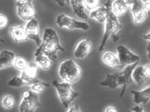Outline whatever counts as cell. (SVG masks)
Wrapping results in <instances>:
<instances>
[{
    "mask_svg": "<svg viewBox=\"0 0 150 112\" xmlns=\"http://www.w3.org/2000/svg\"><path fill=\"white\" fill-rule=\"evenodd\" d=\"M64 50L60 44L57 31L52 28L48 27L45 29L42 44L35 52V56L44 55L54 62L57 58V52Z\"/></svg>",
    "mask_w": 150,
    "mask_h": 112,
    "instance_id": "1",
    "label": "cell"
},
{
    "mask_svg": "<svg viewBox=\"0 0 150 112\" xmlns=\"http://www.w3.org/2000/svg\"><path fill=\"white\" fill-rule=\"evenodd\" d=\"M138 64L139 63H137L128 66L119 72L107 74L105 78L100 82V85L111 89L122 87L120 96L122 97L127 87L133 82L132 74L133 70Z\"/></svg>",
    "mask_w": 150,
    "mask_h": 112,
    "instance_id": "2",
    "label": "cell"
},
{
    "mask_svg": "<svg viewBox=\"0 0 150 112\" xmlns=\"http://www.w3.org/2000/svg\"><path fill=\"white\" fill-rule=\"evenodd\" d=\"M58 73L62 80L72 85L78 82L80 78L82 69L74 60L68 59L59 65Z\"/></svg>",
    "mask_w": 150,
    "mask_h": 112,
    "instance_id": "3",
    "label": "cell"
},
{
    "mask_svg": "<svg viewBox=\"0 0 150 112\" xmlns=\"http://www.w3.org/2000/svg\"><path fill=\"white\" fill-rule=\"evenodd\" d=\"M52 85L57 93L61 104L65 108H68L71 103L79 96V93L75 92L71 84L67 82H59L53 80Z\"/></svg>",
    "mask_w": 150,
    "mask_h": 112,
    "instance_id": "4",
    "label": "cell"
},
{
    "mask_svg": "<svg viewBox=\"0 0 150 112\" xmlns=\"http://www.w3.org/2000/svg\"><path fill=\"white\" fill-rule=\"evenodd\" d=\"M122 28V24L119 22L118 18L112 13L111 11H110L104 23L103 36L98 48V50L100 52L104 50L109 39L117 35Z\"/></svg>",
    "mask_w": 150,
    "mask_h": 112,
    "instance_id": "5",
    "label": "cell"
},
{
    "mask_svg": "<svg viewBox=\"0 0 150 112\" xmlns=\"http://www.w3.org/2000/svg\"><path fill=\"white\" fill-rule=\"evenodd\" d=\"M41 105L38 94L31 90L24 91L19 105L20 112H35Z\"/></svg>",
    "mask_w": 150,
    "mask_h": 112,
    "instance_id": "6",
    "label": "cell"
},
{
    "mask_svg": "<svg viewBox=\"0 0 150 112\" xmlns=\"http://www.w3.org/2000/svg\"><path fill=\"white\" fill-rule=\"evenodd\" d=\"M56 23L61 28H66L70 30H81L88 31L90 26L87 22L78 20L64 13L60 14L57 16Z\"/></svg>",
    "mask_w": 150,
    "mask_h": 112,
    "instance_id": "7",
    "label": "cell"
},
{
    "mask_svg": "<svg viewBox=\"0 0 150 112\" xmlns=\"http://www.w3.org/2000/svg\"><path fill=\"white\" fill-rule=\"evenodd\" d=\"M17 14L20 19L30 21L35 18V9L31 0H18L16 1Z\"/></svg>",
    "mask_w": 150,
    "mask_h": 112,
    "instance_id": "8",
    "label": "cell"
},
{
    "mask_svg": "<svg viewBox=\"0 0 150 112\" xmlns=\"http://www.w3.org/2000/svg\"><path fill=\"white\" fill-rule=\"evenodd\" d=\"M117 56L120 61L121 68L139 63L140 57L130 50L126 46L119 45L116 48Z\"/></svg>",
    "mask_w": 150,
    "mask_h": 112,
    "instance_id": "9",
    "label": "cell"
},
{
    "mask_svg": "<svg viewBox=\"0 0 150 112\" xmlns=\"http://www.w3.org/2000/svg\"><path fill=\"white\" fill-rule=\"evenodd\" d=\"M126 2L130 7L134 23L140 24L144 22L148 16V13L145 10L143 1H126Z\"/></svg>",
    "mask_w": 150,
    "mask_h": 112,
    "instance_id": "10",
    "label": "cell"
},
{
    "mask_svg": "<svg viewBox=\"0 0 150 112\" xmlns=\"http://www.w3.org/2000/svg\"><path fill=\"white\" fill-rule=\"evenodd\" d=\"M25 29L28 39L34 41L39 47L42 44V39L40 36L39 24L36 18L27 22Z\"/></svg>",
    "mask_w": 150,
    "mask_h": 112,
    "instance_id": "11",
    "label": "cell"
},
{
    "mask_svg": "<svg viewBox=\"0 0 150 112\" xmlns=\"http://www.w3.org/2000/svg\"><path fill=\"white\" fill-rule=\"evenodd\" d=\"M38 65L35 62L29 63L28 68L21 72L20 76L24 80L26 86H31L39 80L37 78Z\"/></svg>",
    "mask_w": 150,
    "mask_h": 112,
    "instance_id": "12",
    "label": "cell"
},
{
    "mask_svg": "<svg viewBox=\"0 0 150 112\" xmlns=\"http://www.w3.org/2000/svg\"><path fill=\"white\" fill-rule=\"evenodd\" d=\"M111 3L108 1L102 6H100L95 10L90 12L89 17L98 23H105L109 13L111 11Z\"/></svg>",
    "mask_w": 150,
    "mask_h": 112,
    "instance_id": "13",
    "label": "cell"
},
{
    "mask_svg": "<svg viewBox=\"0 0 150 112\" xmlns=\"http://www.w3.org/2000/svg\"><path fill=\"white\" fill-rule=\"evenodd\" d=\"M93 44L89 38L81 40L77 44L74 51V57L78 59L86 57L92 51Z\"/></svg>",
    "mask_w": 150,
    "mask_h": 112,
    "instance_id": "14",
    "label": "cell"
},
{
    "mask_svg": "<svg viewBox=\"0 0 150 112\" xmlns=\"http://www.w3.org/2000/svg\"><path fill=\"white\" fill-rule=\"evenodd\" d=\"M9 34L15 42H23L28 41V38L25 31V26L15 25L9 28Z\"/></svg>",
    "mask_w": 150,
    "mask_h": 112,
    "instance_id": "15",
    "label": "cell"
},
{
    "mask_svg": "<svg viewBox=\"0 0 150 112\" xmlns=\"http://www.w3.org/2000/svg\"><path fill=\"white\" fill-rule=\"evenodd\" d=\"M133 101L136 105L146 104L150 100V86L140 91L131 90Z\"/></svg>",
    "mask_w": 150,
    "mask_h": 112,
    "instance_id": "16",
    "label": "cell"
},
{
    "mask_svg": "<svg viewBox=\"0 0 150 112\" xmlns=\"http://www.w3.org/2000/svg\"><path fill=\"white\" fill-rule=\"evenodd\" d=\"M16 57L15 53L12 51L7 49L1 51L0 53V70L13 66Z\"/></svg>",
    "mask_w": 150,
    "mask_h": 112,
    "instance_id": "17",
    "label": "cell"
},
{
    "mask_svg": "<svg viewBox=\"0 0 150 112\" xmlns=\"http://www.w3.org/2000/svg\"><path fill=\"white\" fill-rule=\"evenodd\" d=\"M102 60L103 63L113 69L121 68L119 58L117 54L112 51H107L102 56Z\"/></svg>",
    "mask_w": 150,
    "mask_h": 112,
    "instance_id": "18",
    "label": "cell"
},
{
    "mask_svg": "<svg viewBox=\"0 0 150 112\" xmlns=\"http://www.w3.org/2000/svg\"><path fill=\"white\" fill-rule=\"evenodd\" d=\"M129 7L126 0H116L111 3V11L118 18L124 15Z\"/></svg>",
    "mask_w": 150,
    "mask_h": 112,
    "instance_id": "19",
    "label": "cell"
},
{
    "mask_svg": "<svg viewBox=\"0 0 150 112\" xmlns=\"http://www.w3.org/2000/svg\"><path fill=\"white\" fill-rule=\"evenodd\" d=\"M70 4L72 9L73 12L76 16L81 20H86L88 19V16L85 13V8L83 1H70Z\"/></svg>",
    "mask_w": 150,
    "mask_h": 112,
    "instance_id": "20",
    "label": "cell"
},
{
    "mask_svg": "<svg viewBox=\"0 0 150 112\" xmlns=\"http://www.w3.org/2000/svg\"><path fill=\"white\" fill-rule=\"evenodd\" d=\"M132 77L133 82L138 85H143L148 78L145 72L144 66H136L132 71Z\"/></svg>",
    "mask_w": 150,
    "mask_h": 112,
    "instance_id": "21",
    "label": "cell"
},
{
    "mask_svg": "<svg viewBox=\"0 0 150 112\" xmlns=\"http://www.w3.org/2000/svg\"><path fill=\"white\" fill-rule=\"evenodd\" d=\"M35 62L45 71L50 70L53 64V61L44 55H39L35 57Z\"/></svg>",
    "mask_w": 150,
    "mask_h": 112,
    "instance_id": "22",
    "label": "cell"
},
{
    "mask_svg": "<svg viewBox=\"0 0 150 112\" xmlns=\"http://www.w3.org/2000/svg\"><path fill=\"white\" fill-rule=\"evenodd\" d=\"M29 65V63L26 58L19 56L16 58L13 66L17 70L22 72L28 68Z\"/></svg>",
    "mask_w": 150,
    "mask_h": 112,
    "instance_id": "23",
    "label": "cell"
},
{
    "mask_svg": "<svg viewBox=\"0 0 150 112\" xmlns=\"http://www.w3.org/2000/svg\"><path fill=\"white\" fill-rule=\"evenodd\" d=\"M50 86V85L47 82L39 80L36 83L30 86V90L36 93H42L44 92L46 87H48Z\"/></svg>",
    "mask_w": 150,
    "mask_h": 112,
    "instance_id": "24",
    "label": "cell"
},
{
    "mask_svg": "<svg viewBox=\"0 0 150 112\" xmlns=\"http://www.w3.org/2000/svg\"><path fill=\"white\" fill-rule=\"evenodd\" d=\"M15 100L13 96L11 94L5 95L1 100V105L4 108L10 109L13 108L15 106Z\"/></svg>",
    "mask_w": 150,
    "mask_h": 112,
    "instance_id": "25",
    "label": "cell"
},
{
    "mask_svg": "<svg viewBox=\"0 0 150 112\" xmlns=\"http://www.w3.org/2000/svg\"><path fill=\"white\" fill-rule=\"evenodd\" d=\"M8 85L11 87L20 88L26 86L24 80L21 76H15L8 82Z\"/></svg>",
    "mask_w": 150,
    "mask_h": 112,
    "instance_id": "26",
    "label": "cell"
},
{
    "mask_svg": "<svg viewBox=\"0 0 150 112\" xmlns=\"http://www.w3.org/2000/svg\"><path fill=\"white\" fill-rule=\"evenodd\" d=\"M83 3L85 8L90 12L100 6V1L99 0H84Z\"/></svg>",
    "mask_w": 150,
    "mask_h": 112,
    "instance_id": "27",
    "label": "cell"
},
{
    "mask_svg": "<svg viewBox=\"0 0 150 112\" xmlns=\"http://www.w3.org/2000/svg\"><path fill=\"white\" fill-rule=\"evenodd\" d=\"M8 20L7 16L4 14H0V29L5 28L8 25Z\"/></svg>",
    "mask_w": 150,
    "mask_h": 112,
    "instance_id": "28",
    "label": "cell"
},
{
    "mask_svg": "<svg viewBox=\"0 0 150 112\" xmlns=\"http://www.w3.org/2000/svg\"><path fill=\"white\" fill-rule=\"evenodd\" d=\"M67 112H82L78 105H75L68 108Z\"/></svg>",
    "mask_w": 150,
    "mask_h": 112,
    "instance_id": "29",
    "label": "cell"
},
{
    "mask_svg": "<svg viewBox=\"0 0 150 112\" xmlns=\"http://www.w3.org/2000/svg\"><path fill=\"white\" fill-rule=\"evenodd\" d=\"M133 112H145L144 110V108L139 105H137L131 108Z\"/></svg>",
    "mask_w": 150,
    "mask_h": 112,
    "instance_id": "30",
    "label": "cell"
},
{
    "mask_svg": "<svg viewBox=\"0 0 150 112\" xmlns=\"http://www.w3.org/2000/svg\"><path fill=\"white\" fill-rule=\"evenodd\" d=\"M144 2V8L146 12H150V0H146V1H143Z\"/></svg>",
    "mask_w": 150,
    "mask_h": 112,
    "instance_id": "31",
    "label": "cell"
},
{
    "mask_svg": "<svg viewBox=\"0 0 150 112\" xmlns=\"http://www.w3.org/2000/svg\"><path fill=\"white\" fill-rule=\"evenodd\" d=\"M104 112H118V110L115 106H110L105 108Z\"/></svg>",
    "mask_w": 150,
    "mask_h": 112,
    "instance_id": "32",
    "label": "cell"
},
{
    "mask_svg": "<svg viewBox=\"0 0 150 112\" xmlns=\"http://www.w3.org/2000/svg\"><path fill=\"white\" fill-rule=\"evenodd\" d=\"M146 51L147 53V58L150 60V42H148V44L146 46Z\"/></svg>",
    "mask_w": 150,
    "mask_h": 112,
    "instance_id": "33",
    "label": "cell"
},
{
    "mask_svg": "<svg viewBox=\"0 0 150 112\" xmlns=\"http://www.w3.org/2000/svg\"><path fill=\"white\" fill-rule=\"evenodd\" d=\"M144 68L146 76L149 78H150V66H144Z\"/></svg>",
    "mask_w": 150,
    "mask_h": 112,
    "instance_id": "34",
    "label": "cell"
},
{
    "mask_svg": "<svg viewBox=\"0 0 150 112\" xmlns=\"http://www.w3.org/2000/svg\"><path fill=\"white\" fill-rule=\"evenodd\" d=\"M143 38L145 41L150 42V32L144 35L143 36Z\"/></svg>",
    "mask_w": 150,
    "mask_h": 112,
    "instance_id": "35",
    "label": "cell"
},
{
    "mask_svg": "<svg viewBox=\"0 0 150 112\" xmlns=\"http://www.w3.org/2000/svg\"><path fill=\"white\" fill-rule=\"evenodd\" d=\"M56 2L59 4L60 6L63 7L64 6L66 2H67V1H56Z\"/></svg>",
    "mask_w": 150,
    "mask_h": 112,
    "instance_id": "36",
    "label": "cell"
}]
</instances>
